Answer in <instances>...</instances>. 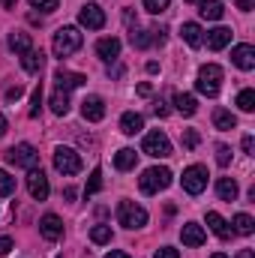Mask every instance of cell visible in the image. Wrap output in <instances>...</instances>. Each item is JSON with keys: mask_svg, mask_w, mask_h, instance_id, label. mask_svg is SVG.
I'll list each match as a JSON object with an SVG mask.
<instances>
[{"mask_svg": "<svg viewBox=\"0 0 255 258\" xmlns=\"http://www.w3.org/2000/svg\"><path fill=\"white\" fill-rule=\"evenodd\" d=\"M180 240H183V246H201L204 240H207V234H204V228L198 225V222H186L183 228H180Z\"/></svg>", "mask_w": 255, "mask_h": 258, "instance_id": "cell-15", "label": "cell"}, {"mask_svg": "<svg viewBox=\"0 0 255 258\" xmlns=\"http://www.w3.org/2000/svg\"><path fill=\"white\" fill-rule=\"evenodd\" d=\"M12 249V237H0V255H9Z\"/></svg>", "mask_w": 255, "mask_h": 258, "instance_id": "cell-42", "label": "cell"}, {"mask_svg": "<svg viewBox=\"0 0 255 258\" xmlns=\"http://www.w3.org/2000/svg\"><path fill=\"white\" fill-rule=\"evenodd\" d=\"M153 111H156V117H168V108H165L162 102H156V105H153Z\"/></svg>", "mask_w": 255, "mask_h": 258, "instance_id": "cell-44", "label": "cell"}, {"mask_svg": "<svg viewBox=\"0 0 255 258\" xmlns=\"http://www.w3.org/2000/svg\"><path fill=\"white\" fill-rule=\"evenodd\" d=\"M198 12H201V18H207V21H219L225 9H222V0H201Z\"/></svg>", "mask_w": 255, "mask_h": 258, "instance_id": "cell-26", "label": "cell"}, {"mask_svg": "<svg viewBox=\"0 0 255 258\" xmlns=\"http://www.w3.org/2000/svg\"><path fill=\"white\" fill-rule=\"evenodd\" d=\"M33 9H39V12H54L57 6H60V0H27Z\"/></svg>", "mask_w": 255, "mask_h": 258, "instance_id": "cell-36", "label": "cell"}, {"mask_svg": "<svg viewBox=\"0 0 255 258\" xmlns=\"http://www.w3.org/2000/svg\"><path fill=\"white\" fill-rule=\"evenodd\" d=\"M207 225H210V231L219 237V240H228L231 237V228H228V222L216 213V210H207Z\"/></svg>", "mask_w": 255, "mask_h": 258, "instance_id": "cell-20", "label": "cell"}, {"mask_svg": "<svg viewBox=\"0 0 255 258\" xmlns=\"http://www.w3.org/2000/svg\"><path fill=\"white\" fill-rule=\"evenodd\" d=\"M39 111H42V87H36V90H33V96H30V108H27V114H30V117H39Z\"/></svg>", "mask_w": 255, "mask_h": 258, "instance_id": "cell-34", "label": "cell"}, {"mask_svg": "<svg viewBox=\"0 0 255 258\" xmlns=\"http://www.w3.org/2000/svg\"><path fill=\"white\" fill-rule=\"evenodd\" d=\"M15 192V177H9L3 168H0V195H12Z\"/></svg>", "mask_w": 255, "mask_h": 258, "instance_id": "cell-35", "label": "cell"}, {"mask_svg": "<svg viewBox=\"0 0 255 258\" xmlns=\"http://www.w3.org/2000/svg\"><path fill=\"white\" fill-rule=\"evenodd\" d=\"M0 3H3L6 9H12V6H15V0H0Z\"/></svg>", "mask_w": 255, "mask_h": 258, "instance_id": "cell-52", "label": "cell"}, {"mask_svg": "<svg viewBox=\"0 0 255 258\" xmlns=\"http://www.w3.org/2000/svg\"><path fill=\"white\" fill-rule=\"evenodd\" d=\"M63 198H66V201H72V198H75V189H69V186H66V189H63Z\"/></svg>", "mask_w": 255, "mask_h": 258, "instance_id": "cell-50", "label": "cell"}, {"mask_svg": "<svg viewBox=\"0 0 255 258\" xmlns=\"http://www.w3.org/2000/svg\"><path fill=\"white\" fill-rule=\"evenodd\" d=\"M231 60H234V66L237 69H243V72H249V69H255V48L252 45H234L231 48Z\"/></svg>", "mask_w": 255, "mask_h": 258, "instance_id": "cell-14", "label": "cell"}, {"mask_svg": "<svg viewBox=\"0 0 255 258\" xmlns=\"http://www.w3.org/2000/svg\"><path fill=\"white\" fill-rule=\"evenodd\" d=\"M9 48H12L15 54H24V51H30V48H33V42H30V33H24V30H12V33H9Z\"/></svg>", "mask_w": 255, "mask_h": 258, "instance_id": "cell-22", "label": "cell"}, {"mask_svg": "<svg viewBox=\"0 0 255 258\" xmlns=\"http://www.w3.org/2000/svg\"><path fill=\"white\" fill-rule=\"evenodd\" d=\"M234 231H237V234H243V237H249V234L255 231L252 216H249V213H237V216H234Z\"/></svg>", "mask_w": 255, "mask_h": 258, "instance_id": "cell-29", "label": "cell"}, {"mask_svg": "<svg viewBox=\"0 0 255 258\" xmlns=\"http://www.w3.org/2000/svg\"><path fill=\"white\" fill-rule=\"evenodd\" d=\"M180 36H183V42H186L189 48H201V45H204V30H201V24H195V21H186V24L180 27Z\"/></svg>", "mask_w": 255, "mask_h": 258, "instance_id": "cell-19", "label": "cell"}, {"mask_svg": "<svg viewBox=\"0 0 255 258\" xmlns=\"http://www.w3.org/2000/svg\"><path fill=\"white\" fill-rule=\"evenodd\" d=\"M252 6H255V0H237V9L240 12H252Z\"/></svg>", "mask_w": 255, "mask_h": 258, "instance_id": "cell-43", "label": "cell"}, {"mask_svg": "<svg viewBox=\"0 0 255 258\" xmlns=\"http://www.w3.org/2000/svg\"><path fill=\"white\" fill-rule=\"evenodd\" d=\"M21 66H24V72L39 75V72H42V66H45V54H42L39 48H30V51H24V54H21Z\"/></svg>", "mask_w": 255, "mask_h": 258, "instance_id": "cell-18", "label": "cell"}, {"mask_svg": "<svg viewBox=\"0 0 255 258\" xmlns=\"http://www.w3.org/2000/svg\"><path fill=\"white\" fill-rule=\"evenodd\" d=\"M141 129H144V117H141V114L126 111V114L120 117V132H123V135H138Z\"/></svg>", "mask_w": 255, "mask_h": 258, "instance_id": "cell-21", "label": "cell"}, {"mask_svg": "<svg viewBox=\"0 0 255 258\" xmlns=\"http://www.w3.org/2000/svg\"><path fill=\"white\" fill-rule=\"evenodd\" d=\"M216 162H219L222 168H228V162H231V147L219 144V147H216Z\"/></svg>", "mask_w": 255, "mask_h": 258, "instance_id": "cell-38", "label": "cell"}, {"mask_svg": "<svg viewBox=\"0 0 255 258\" xmlns=\"http://www.w3.org/2000/svg\"><path fill=\"white\" fill-rule=\"evenodd\" d=\"M3 156H6V162H12V165H21V168H27V171L39 165V153H36V147H33V144H27V141H24V144H15V147H9Z\"/></svg>", "mask_w": 255, "mask_h": 258, "instance_id": "cell-6", "label": "cell"}, {"mask_svg": "<svg viewBox=\"0 0 255 258\" xmlns=\"http://www.w3.org/2000/svg\"><path fill=\"white\" fill-rule=\"evenodd\" d=\"M207 168L204 165H189L186 171H183V189L189 195H201L204 189H207Z\"/></svg>", "mask_w": 255, "mask_h": 258, "instance_id": "cell-8", "label": "cell"}, {"mask_svg": "<svg viewBox=\"0 0 255 258\" xmlns=\"http://www.w3.org/2000/svg\"><path fill=\"white\" fill-rule=\"evenodd\" d=\"M105 258H132V255H129V252H120V249H111Z\"/></svg>", "mask_w": 255, "mask_h": 258, "instance_id": "cell-45", "label": "cell"}, {"mask_svg": "<svg viewBox=\"0 0 255 258\" xmlns=\"http://www.w3.org/2000/svg\"><path fill=\"white\" fill-rule=\"evenodd\" d=\"M153 258H180V252H177L174 246H162V249H156Z\"/></svg>", "mask_w": 255, "mask_h": 258, "instance_id": "cell-40", "label": "cell"}, {"mask_svg": "<svg viewBox=\"0 0 255 258\" xmlns=\"http://www.w3.org/2000/svg\"><path fill=\"white\" fill-rule=\"evenodd\" d=\"M216 192H219L222 201H234L237 192H240V186H237L234 177H219V180H216Z\"/></svg>", "mask_w": 255, "mask_h": 258, "instance_id": "cell-23", "label": "cell"}, {"mask_svg": "<svg viewBox=\"0 0 255 258\" xmlns=\"http://www.w3.org/2000/svg\"><path fill=\"white\" fill-rule=\"evenodd\" d=\"M54 168L63 174V177H69V174H78L81 171V156L72 150V147H54Z\"/></svg>", "mask_w": 255, "mask_h": 258, "instance_id": "cell-7", "label": "cell"}, {"mask_svg": "<svg viewBox=\"0 0 255 258\" xmlns=\"http://www.w3.org/2000/svg\"><path fill=\"white\" fill-rule=\"evenodd\" d=\"M237 258H255V255H252V249H240V252H237Z\"/></svg>", "mask_w": 255, "mask_h": 258, "instance_id": "cell-51", "label": "cell"}, {"mask_svg": "<svg viewBox=\"0 0 255 258\" xmlns=\"http://www.w3.org/2000/svg\"><path fill=\"white\" fill-rule=\"evenodd\" d=\"M219 81H222V69L216 63H207L198 69V78H195V90L201 93V96H216L219 93Z\"/></svg>", "mask_w": 255, "mask_h": 258, "instance_id": "cell-3", "label": "cell"}, {"mask_svg": "<svg viewBox=\"0 0 255 258\" xmlns=\"http://www.w3.org/2000/svg\"><path fill=\"white\" fill-rule=\"evenodd\" d=\"M81 117L90 120V123H99L105 117V99L102 96H84L81 102Z\"/></svg>", "mask_w": 255, "mask_h": 258, "instance_id": "cell-11", "label": "cell"}, {"mask_svg": "<svg viewBox=\"0 0 255 258\" xmlns=\"http://www.w3.org/2000/svg\"><path fill=\"white\" fill-rule=\"evenodd\" d=\"M6 126H9V123H6V117H3V114H0V138H3V135H6Z\"/></svg>", "mask_w": 255, "mask_h": 258, "instance_id": "cell-49", "label": "cell"}, {"mask_svg": "<svg viewBox=\"0 0 255 258\" xmlns=\"http://www.w3.org/2000/svg\"><path fill=\"white\" fill-rule=\"evenodd\" d=\"M168 3H171V0H144V9L153 12V15H159V12L168 9Z\"/></svg>", "mask_w": 255, "mask_h": 258, "instance_id": "cell-37", "label": "cell"}, {"mask_svg": "<svg viewBox=\"0 0 255 258\" xmlns=\"http://www.w3.org/2000/svg\"><path fill=\"white\" fill-rule=\"evenodd\" d=\"M174 108H177L183 117H192V114L198 111V99H195L192 93H177V96H174Z\"/></svg>", "mask_w": 255, "mask_h": 258, "instance_id": "cell-24", "label": "cell"}, {"mask_svg": "<svg viewBox=\"0 0 255 258\" xmlns=\"http://www.w3.org/2000/svg\"><path fill=\"white\" fill-rule=\"evenodd\" d=\"M210 258H228V255H222V252H216V255H210Z\"/></svg>", "mask_w": 255, "mask_h": 258, "instance_id": "cell-53", "label": "cell"}, {"mask_svg": "<svg viewBox=\"0 0 255 258\" xmlns=\"http://www.w3.org/2000/svg\"><path fill=\"white\" fill-rule=\"evenodd\" d=\"M27 192L33 195L36 201H45V198H48L51 186H48V177H45L42 168H30V171H27Z\"/></svg>", "mask_w": 255, "mask_h": 258, "instance_id": "cell-9", "label": "cell"}, {"mask_svg": "<svg viewBox=\"0 0 255 258\" xmlns=\"http://www.w3.org/2000/svg\"><path fill=\"white\" fill-rule=\"evenodd\" d=\"M138 93H141V96H150V93H153V87H150V84H138Z\"/></svg>", "mask_w": 255, "mask_h": 258, "instance_id": "cell-46", "label": "cell"}, {"mask_svg": "<svg viewBox=\"0 0 255 258\" xmlns=\"http://www.w3.org/2000/svg\"><path fill=\"white\" fill-rule=\"evenodd\" d=\"M39 234H42L45 240H60V237H63V219H60L57 213H45V216L39 219Z\"/></svg>", "mask_w": 255, "mask_h": 258, "instance_id": "cell-12", "label": "cell"}, {"mask_svg": "<svg viewBox=\"0 0 255 258\" xmlns=\"http://www.w3.org/2000/svg\"><path fill=\"white\" fill-rule=\"evenodd\" d=\"M207 48L210 51H222L228 42H231V27H213V30H207Z\"/></svg>", "mask_w": 255, "mask_h": 258, "instance_id": "cell-16", "label": "cell"}, {"mask_svg": "<svg viewBox=\"0 0 255 258\" xmlns=\"http://www.w3.org/2000/svg\"><path fill=\"white\" fill-rule=\"evenodd\" d=\"M141 153H147V156H153V159L171 156V141H168V135H165L162 129L147 132V135H144V144H141Z\"/></svg>", "mask_w": 255, "mask_h": 258, "instance_id": "cell-5", "label": "cell"}, {"mask_svg": "<svg viewBox=\"0 0 255 258\" xmlns=\"http://www.w3.org/2000/svg\"><path fill=\"white\" fill-rule=\"evenodd\" d=\"M138 186H141V192H147V195L162 192V189H168V186H171V171H168V168L153 165V168H147V171L138 177Z\"/></svg>", "mask_w": 255, "mask_h": 258, "instance_id": "cell-2", "label": "cell"}, {"mask_svg": "<svg viewBox=\"0 0 255 258\" xmlns=\"http://www.w3.org/2000/svg\"><path fill=\"white\" fill-rule=\"evenodd\" d=\"M129 42H132L135 48H147V45L153 42V36H150V30H132V33H129Z\"/></svg>", "mask_w": 255, "mask_h": 258, "instance_id": "cell-32", "label": "cell"}, {"mask_svg": "<svg viewBox=\"0 0 255 258\" xmlns=\"http://www.w3.org/2000/svg\"><path fill=\"white\" fill-rule=\"evenodd\" d=\"M51 111H54L57 117H66V114H69V93L57 90V93L51 96Z\"/></svg>", "mask_w": 255, "mask_h": 258, "instance_id": "cell-28", "label": "cell"}, {"mask_svg": "<svg viewBox=\"0 0 255 258\" xmlns=\"http://www.w3.org/2000/svg\"><path fill=\"white\" fill-rule=\"evenodd\" d=\"M237 105H240V111H246V114H252L255 111V90H240L237 93Z\"/></svg>", "mask_w": 255, "mask_h": 258, "instance_id": "cell-30", "label": "cell"}, {"mask_svg": "<svg viewBox=\"0 0 255 258\" xmlns=\"http://www.w3.org/2000/svg\"><path fill=\"white\" fill-rule=\"evenodd\" d=\"M240 147H243V153H249V156H252V150H255V141H252V135H243V141H240Z\"/></svg>", "mask_w": 255, "mask_h": 258, "instance_id": "cell-41", "label": "cell"}, {"mask_svg": "<svg viewBox=\"0 0 255 258\" xmlns=\"http://www.w3.org/2000/svg\"><path fill=\"white\" fill-rule=\"evenodd\" d=\"M81 48V33H78V27H60L57 33H54V42H51V51H54V57H72L75 51Z\"/></svg>", "mask_w": 255, "mask_h": 258, "instance_id": "cell-1", "label": "cell"}, {"mask_svg": "<svg viewBox=\"0 0 255 258\" xmlns=\"http://www.w3.org/2000/svg\"><path fill=\"white\" fill-rule=\"evenodd\" d=\"M96 54H99L105 63L117 60V57H120V39H114V36H105V39H99V42H96Z\"/></svg>", "mask_w": 255, "mask_h": 258, "instance_id": "cell-17", "label": "cell"}, {"mask_svg": "<svg viewBox=\"0 0 255 258\" xmlns=\"http://www.w3.org/2000/svg\"><path fill=\"white\" fill-rule=\"evenodd\" d=\"M90 240L93 243H108L111 240V228L108 225H93L90 228Z\"/></svg>", "mask_w": 255, "mask_h": 258, "instance_id": "cell-33", "label": "cell"}, {"mask_svg": "<svg viewBox=\"0 0 255 258\" xmlns=\"http://www.w3.org/2000/svg\"><path fill=\"white\" fill-rule=\"evenodd\" d=\"M102 189V168H93L90 171V180H87V186H84V195L90 198L93 192H99Z\"/></svg>", "mask_w": 255, "mask_h": 258, "instance_id": "cell-31", "label": "cell"}, {"mask_svg": "<svg viewBox=\"0 0 255 258\" xmlns=\"http://www.w3.org/2000/svg\"><path fill=\"white\" fill-rule=\"evenodd\" d=\"M18 96H21V87H18V84H15V87H12V90H9V93H6V99H18Z\"/></svg>", "mask_w": 255, "mask_h": 258, "instance_id": "cell-47", "label": "cell"}, {"mask_svg": "<svg viewBox=\"0 0 255 258\" xmlns=\"http://www.w3.org/2000/svg\"><path fill=\"white\" fill-rule=\"evenodd\" d=\"M183 147H186V150H195V147H198V132H195V129H186V132H183Z\"/></svg>", "mask_w": 255, "mask_h": 258, "instance_id": "cell-39", "label": "cell"}, {"mask_svg": "<svg viewBox=\"0 0 255 258\" xmlns=\"http://www.w3.org/2000/svg\"><path fill=\"white\" fill-rule=\"evenodd\" d=\"M213 126L219 129V132H228V129L237 126V117H234L228 108H216V111H213Z\"/></svg>", "mask_w": 255, "mask_h": 258, "instance_id": "cell-25", "label": "cell"}, {"mask_svg": "<svg viewBox=\"0 0 255 258\" xmlns=\"http://www.w3.org/2000/svg\"><path fill=\"white\" fill-rule=\"evenodd\" d=\"M135 159H138V153L132 147H123V150L114 153V168L117 171H129V168H135Z\"/></svg>", "mask_w": 255, "mask_h": 258, "instance_id": "cell-27", "label": "cell"}, {"mask_svg": "<svg viewBox=\"0 0 255 258\" xmlns=\"http://www.w3.org/2000/svg\"><path fill=\"white\" fill-rule=\"evenodd\" d=\"M84 81H87V75H81V72H69V69H57V72H54V84H57V90H63V93L81 87Z\"/></svg>", "mask_w": 255, "mask_h": 258, "instance_id": "cell-13", "label": "cell"}, {"mask_svg": "<svg viewBox=\"0 0 255 258\" xmlns=\"http://www.w3.org/2000/svg\"><path fill=\"white\" fill-rule=\"evenodd\" d=\"M117 222L129 228V231H135V228H144L147 225V210L141 207V204H135V201H120L117 204Z\"/></svg>", "mask_w": 255, "mask_h": 258, "instance_id": "cell-4", "label": "cell"}, {"mask_svg": "<svg viewBox=\"0 0 255 258\" xmlns=\"http://www.w3.org/2000/svg\"><path fill=\"white\" fill-rule=\"evenodd\" d=\"M144 69L153 75V72H159V63H156V60H147V66H144Z\"/></svg>", "mask_w": 255, "mask_h": 258, "instance_id": "cell-48", "label": "cell"}, {"mask_svg": "<svg viewBox=\"0 0 255 258\" xmlns=\"http://www.w3.org/2000/svg\"><path fill=\"white\" fill-rule=\"evenodd\" d=\"M78 21L87 27V30H102L105 27V12L96 6V3H84L78 9Z\"/></svg>", "mask_w": 255, "mask_h": 258, "instance_id": "cell-10", "label": "cell"}]
</instances>
